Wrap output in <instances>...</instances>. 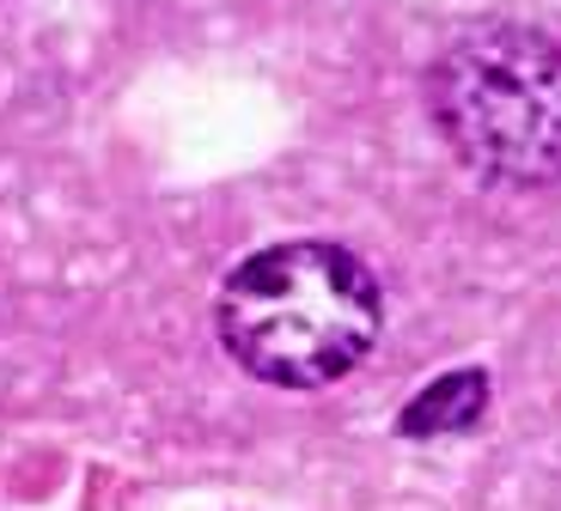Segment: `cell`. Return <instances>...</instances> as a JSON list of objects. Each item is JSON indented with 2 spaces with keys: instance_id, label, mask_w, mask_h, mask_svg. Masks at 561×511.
Here are the masks:
<instances>
[{
  "instance_id": "1",
  "label": "cell",
  "mask_w": 561,
  "mask_h": 511,
  "mask_svg": "<svg viewBox=\"0 0 561 511\" xmlns=\"http://www.w3.org/2000/svg\"><path fill=\"white\" fill-rule=\"evenodd\" d=\"M214 329L244 378L275 390H323L379 347L385 292L342 244H268L226 275Z\"/></svg>"
},
{
  "instance_id": "2",
  "label": "cell",
  "mask_w": 561,
  "mask_h": 511,
  "mask_svg": "<svg viewBox=\"0 0 561 511\" xmlns=\"http://www.w3.org/2000/svg\"><path fill=\"white\" fill-rule=\"evenodd\" d=\"M427 111L458 165L506 189L561 177V37L537 25H489L446 43L427 73Z\"/></svg>"
},
{
  "instance_id": "3",
  "label": "cell",
  "mask_w": 561,
  "mask_h": 511,
  "mask_svg": "<svg viewBox=\"0 0 561 511\" xmlns=\"http://www.w3.org/2000/svg\"><path fill=\"white\" fill-rule=\"evenodd\" d=\"M482 408H489V378L482 372H446L403 408V432L409 439H446V432L477 427Z\"/></svg>"
}]
</instances>
